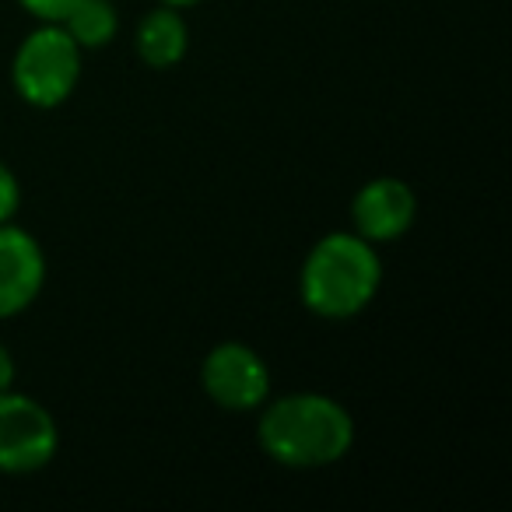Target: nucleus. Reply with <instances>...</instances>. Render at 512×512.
Segmentation results:
<instances>
[{
	"instance_id": "39448f33",
	"label": "nucleus",
	"mask_w": 512,
	"mask_h": 512,
	"mask_svg": "<svg viewBox=\"0 0 512 512\" xmlns=\"http://www.w3.org/2000/svg\"><path fill=\"white\" fill-rule=\"evenodd\" d=\"M200 390L228 414H256L271 397V365L253 344L218 341L200 362Z\"/></svg>"
},
{
	"instance_id": "ddd939ff",
	"label": "nucleus",
	"mask_w": 512,
	"mask_h": 512,
	"mask_svg": "<svg viewBox=\"0 0 512 512\" xmlns=\"http://www.w3.org/2000/svg\"><path fill=\"white\" fill-rule=\"evenodd\" d=\"M158 4H169V8L186 11V8H197V4H204V0H158Z\"/></svg>"
},
{
	"instance_id": "20e7f679",
	"label": "nucleus",
	"mask_w": 512,
	"mask_h": 512,
	"mask_svg": "<svg viewBox=\"0 0 512 512\" xmlns=\"http://www.w3.org/2000/svg\"><path fill=\"white\" fill-rule=\"evenodd\" d=\"M60 428L43 400L22 390L0 393V474H36L53 463Z\"/></svg>"
},
{
	"instance_id": "1a4fd4ad",
	"label": "nucleus",
	"mask_w": 512,
	"mask_h": 512,
	"mask_svg": "<svg viewBox=\"0 0 512 512\" xmlns=\"http://www.w3.org/2000/svg\"><path fill=\"white\" fill-rule=\"evenodd\" d=\"M64 32L85 53L106 50L120 32V11L113 0H74L71 11L60 18Z\"/></svg>"
},
{
	"instance_id": "7ed1b4c3",
	"label": "nucleus",
	"mask_w": 512,
	"mask_h": 512,
	"mask_svg": "<svg viewBox=\"0 0 512 512\" xmlns=\"http://www.w3.org/2000/svg\"><path fill=\"white\" fill-rule=\"evenodd\" d=\"M85 50L60 22H36L11 57V88L32 109H60L81 85Z\"/></svg>"
},
{
	"instance_id": "423d86ee",
	"label": "nucleus",
	"mask_w": 512,
	"mask_h": 512,
	"mask_svg": "<svg viewBox=\"0 0 512 512\" xmlns=\"http://www.w3.org/2000/svg\"><path fill=\"white\" fill-rule=\"evenodd\" d=\"M418 221V197L411 183L397 176H372L351 197V232L369 239L372 246L404 239Z\"/></svg>"
},
{
	"instance_id": "f8f14e48",
	"label": "nucleus",
	"mask_w": 512,
	"mask_h": 512,
	"mask_svg": "<svg viewBox=\"0 0 512 512\" xmlns=\"http://www.w3.org/2000/svg\"><path fill=\"white\" fill-rule=\"evenodd\" d=\"M15 372H18L15 355H11V351H8V344L0 341V393L11 390V386H15Z\"/></svg>"
},
{
	"instance_id": "9b49d317",
	"label": "nucleus",
	"mask_w": 512,
	"mask_h": 512,
	"mask_svg": "<svg viewBox=\"0 0 512 512\" xmlns=\"http://www.w3.org/2000/svg\"><path fill=\"white\" fill-rule=\"evenodd\" d=\"M74 0H18V8L36 22H60L71 11Z\"/></svg>"
},
{
	"instance_id": "0eeeda50",
	"label": "nucleus",
	"mask_w": 512,
	"mask_h": 512,
	"mask_svg": "<svg viewBox=\"0 0 512 512\" xmlns=\"http://www.w3.org/2000/svg\"><path fill=\"white\" fill-rule=\"evenodd\" d=\"M46 288V253L15 221L0 225V323L22 316Z\"/></svg>"
},
{
	"instance_id": "f03ea898",
	"label": "nucleus",
	"mask_w": 512,
	"mask_h": 512,
	"mask_svg": "<svg viewBox=\"0 0 512 512\" xmlns=\"http://www.w3.org/2000/svg\"><path fill=\"white\" fill-rule=\"evenodd\" d=\"M383 288L379 246L358 232H327L299 267V299L316 320L344 323L362 316Z\"/></svg>"
},
{
	"instance_id": "9d476101",
	"label": "nucleus",
	"mask_w": 512,
	"mask_h": 512,
	"mask_svg": "<svg viewBox=\"0 0 512 512\" xmlns=\"http://www.w3.org/2000/svg\"><path fill=\"white\" fill-rule=\"evenodd\" d=\"M18 207H22V183H18L15 169L0 158V225L15 221Z\"/></svg>"
},
{
	"instance_id": "f257e3e1",
	"label": "nucleus",
	"mask_w": 512,
	"mask_h": 512,
	"mask_svg": "<svg viewBox=\"0 0 512 512\" xmlns=\"http://www.w3.org/2000/svg\"><path fill=\"white\" fill-rule=\"evenodd\" d=\"M355 418L330 393L295 390L256 411V446L285 470H323L355 449Z\"/></svg>"
},
{
	"instance_id": "6e6552de",
	"label": "nucleus",
	"mask_w": 512,
	"mask_h": 512,
	"mask_svg": "<svg viewBox=\"0 0 512 512\" xmlns=\"http://www.w3.org/2000/svg\"><path fill=\"white\" fill-rule=\"evenodd\" d=\"M134 53L148 71H172L190 53V25L183 11L158 4L137 22L134 29Z\"/></svg>"
}]
</instances>
